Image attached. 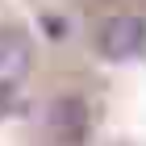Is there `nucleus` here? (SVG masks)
Returning a JSON list of instances; mask_svg holds the SVG:
<instances>
[{
  "instance_id": "1",
  "label": "nucleus",
  "mask_w": 146,
  "mask_h": 146,
  "mask_svg": "<svg viewBox=\"0 0 146 146\" xmlns=\"http://www.w3.org/2000/svg\"><path fill=\"white\" fill-rule=\"evenodd\" d=\"M17 117L29 146H146V0H84Z\"/></svg>"
}]
</instances>
